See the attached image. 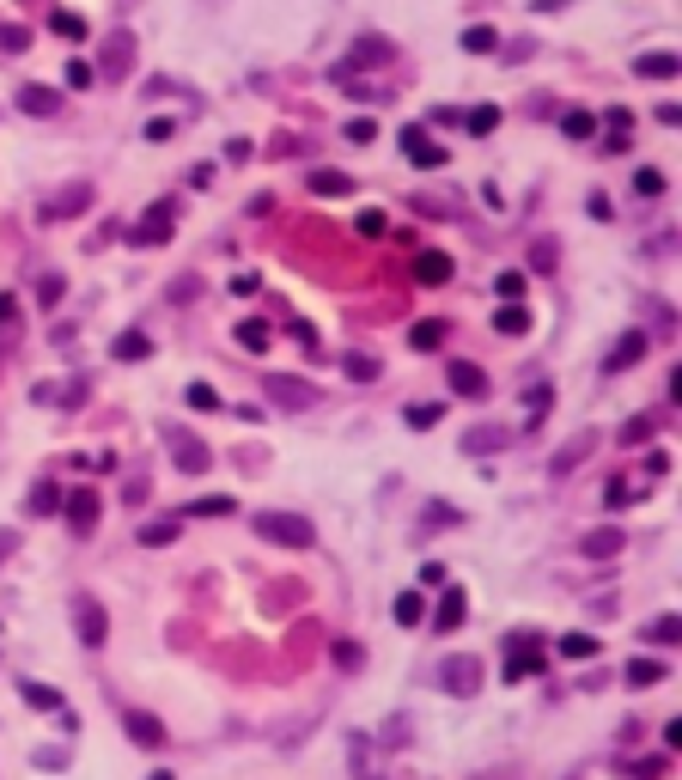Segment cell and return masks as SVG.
<instances>
[{"instance_id":"35","label":"cell","mask_w":682,"mask_h":780,"mask_svg":"<svg viewBox=\"0 0 682 780\" xmlns=\"http://www.w3.org/2000/svg\"><path fill=\"white\" fill-rule=\"evenodd\" d=\"M420 616H427V604H420V591H396V622H403V628H414Z\"/></svg>"},{"instance_id":"29","label":"cell","mask_w":682,"mask_h":780,"mask_svg":"<svg viewBox=\"0 0 682 780\" xmlns=\"http://www.w3.org/2000/svg\"><path fill=\"white\" fill-rule=\"evenodd\" d=\"M226 512H238V500L213 494V500H189V507H183V518H226Z\"/></svg>"},{"instance_id":"55","label":"cell","mask_w":682,"mask_h":780,"mask_svg":"<svg viewBox=\"0 0 682 780\" xmlns=\"http://www.w3.org/2000/svg\"><path fill=\"white\" fill-rule=\"evenodd\" d=\"M0 323H6V330L19 323V299H12V293H0Z\"/></svg>"},{"instance_id":"10","label":"cell","mask_w":682,"mask_h":780,"mask_svg":"<svg viewBox=\"0 0 682 780\" xmlns=\"http://www.w3.org/2000/svg\"><path fill=\"white\" fill-rule=\"evenodd\" d=\"M86 207H92V183L79 177V183H68V189H55L43 214H49V220H73V214H86Z\"/></svg>"},{"instance_id":"32","label":"cell","mask_w":682,"mask_h":780,"mask_svg":"<svg viewBox=\"0 0 682 780\" xmlns=\"http://www.w3.org/2000/svg\"><path fill=\"white\" fill-rule=\"evenodd\" d=\"M463 122H470V135H494V129H500V104H476Z\"/></svg>"},{"instance_id":"40","label":"cell","mask_w":682,"mask_h":780,"mask_svg":"<svg viewBox=\"0 0 682 780\" xmlns=\"http://www.w3.org/2000/svg\"><path fill=\"white\" fill-rule=\"evenodd\" d=\"M238 348L262 354V348H269V323H238Z\"/></svg>"},{"instance_id":"23","label":"cell","mask_w":682,"mask_h":780,"mask_svg":"<svg viewBox=\"0 0 682 780\" xmlns=\"http://www.w3.org/2000/svg\"><path fill=\"white\" fill-rule=\"evenodd\" d=\"M439 341H445V317H420L409 330V348H420V354H433Z\"/></svg>"},{"instance_id":"58","label":"cell","mask_w":682,"mask_h":780,"mask_svg":"<svg viewBox=\"0 0 682 780\" xmlns=\"http://www.w3.org/2000/svg\"><path fill=\"white\" fill-rule=\"evenodd\" d=\"M6 555H12V537H0V561H6Z\"/></svg>"},{"instance_id":"39","label":"cell","mask_w":682,"mask_h":780,"mask_svg":"<svg viewBox=\"0 0 682 780\" xmlns=\"http://www.w3.org/2000/svg\"><path fill=\"white\" fill-rule=\"evenodd\" d=\"M170 537H177V524H170V518H159V524H140V543H146V549H165Z\"/></svg>"},{"instance_id":"24","label":"cell","mask_w":682,"mask_h":780,"mask_svg":"<svg viewBox=\"0 0 682 780\" xmlns=\"http://www.w3.org/2000/svg\"><path fill=\"white\" fill-rule=\"evenodd\" d=\"M561 135L567 140H591L597 135V116H591V110H567V116H561Z\"/></svg>"},{"instance_id":"48","label":"cell","mask_w":682,"mask_h":780,"mask_svg":"<svg viewBox=\"0 0 682 780\" xmlns=\"http://www.w3.org/2000/svg\"><path fill=\"white\" fill-rule=\"evenodd\" d=\"M183 403H189V408H220V397H213V384H189Z\"/></svg>"},{"instance_id":"26","label":"cell","mask_w":682,"mask_h":780,"mask_svg":"<svg viewBox=\"0 0 682 780\" xmlns=\"http://www.w3.org/2000/svg\"><path fill=\"white\" fill-rule=\"evenodd\" d=\"M146 354H153L146 330H122V336H116V360H146Z\"/></svg>"},{"instance_id":"16","label":"cell","mask_w":682,"mask_h":780,"mask_svg":"<svg viewBox=\"0 0 682 780\" xmlns=\"http://www.w3.org/2000/svg\"><path fill=\"white\" fill-rule=\"evenodd\" d=\"M634 73L640 80H677V55L670 49H646V55H634Z\"/></svg>"},{"instance_id":"44","label":"cell","mask_w":682,"mask_h":780,"mask_svg":"<svg viewBox=\"0 0 682 780\" xmlns=\"http://www.w3.org/2000/svg\"><path fill=\"white\" fill-rule=\"evenodd\" d=\"M353 226H360V238H384V232H390V220H384L378 207H366V214H360Z\"/></svg>"},{"instance_id":"5","label":"cell","mask_w":682,"mask_h":780,"mask_svg":"<svg viewBox=\"0 0 682 780\" xmlns=\"http://www.w3.org/2000/svg\"><path fill=\"white\" fill-rule=\"evenodd\" d=\"M98 488H73V494H62V512H68V531L73 537H92V524H98Z\"/></svg>"},{"instance_id":"15","label":"cell","mask_w":682,"mask_h":780,"mask_svg":"<svg viewBox=\"0 0 682 780\" xmlns=\"http://www.w3.org/2000/svg\"><path fill=\"white\" fill-rule=\"evenodd\" d=\"M170 457H177V470H189V475L213 464V457H207V445H195L189 433H170Z\"/></svg>"},{"instance_id":"14","label":"cell","mask_w":682,"mask_h":780,"mask_svg":"<svg viewBox=\"0 0 682 780\" xmlns=\"http://www.w3.org/2000/svg\"><path fill=\"white\" fill-rule=\"evenodd\" d=\"M403 147H409V159H414L420 171H439V165H445V147H433L420 129H403Z\"/></svg>"},{"instance_id":"33","label":"cell","mask_w":682,"mask_h":780,"mask_svg":"<svg viewBox=\"0 0 682 780\" xmlns=\"http://www.w3.org/2000/svg\"><path fill=\"white\" fill-rule=\"evenodd\" d=\"M640 634H646V641H658V646H677V634H682V622H677V616H658V622H646V628H640Z\"/></svg>"},{"instance_id":"50","label":"cell","mask_w":682,"mask_h":780,"mask_svg":"<svg viewBox=\"0 0 682 780\" xmlns=\"http://www.w3.org/2000/svg\"><path fill=\"white\" fill-rule=\"evenodd\" d=\"M603 129H610V135H628V129H634V110H621V104L603 110Z\"/></svg>"},{"instance_id":"43","label":"cell","mask_w":682,"mask_h":780,"mask_svg":"<svg viewBox=\"0 0 682 780\" xmlns=\"http://www.w3.org/2000/svg\"><path fill=\"white\" fill-rule=\"evenodd\" d=\"M646 440H652V421H646V415H634V421L621 427V445H634V451H640Z\"/></svg>"},{"instance_id":"22","label":"cell","mask_w":682,"mask_h":780,"mask_svg":"<svg viewBox=\"0 0 682 780\" xmlns=\"http://www.w3.org/2000/svg\"><path fill=\"white\" fill-rule=\"evenodd\" d=\"M621 677H628V689H652V683H664V665L658 658H628Z\"/></svg>"},{"instance_id":"12","label":"cell","mask_w":682,"mask_h":780,"mask_svg":"<svg viewBox=\"0 0 682 780\" xmlns=\"http://www.w3.org/2000/svg\"><path fill=\"white\" fill-rule=\"evenodd\" d=\"M445 384H451L457 397H487V373L470 366V360H445Z\"/></svg>"},{"instance_id":"25","label":"cell","mask_w":682,"mask_h":780,"mask_svg":"<svg viewBox=\"0 0 682 780\" xmlns=\"http://www.w3.org/2000/svg\"><path fill=\"white\" fill-rule=\"evenodd\" d=\"M494 330H500V336H524V330H530V311L524 306H500L494 311Z\"/></svg>"},{"instance_id":"42","label":"cell","mask_w":682,"mask_h":780,"mask_svg":"<svg viewBox=\"0 0 682 780\" xmlns=\"http://www.w3.org/2000/svg\"><path fill=\"white\" fill-rule=\"evenodd\" d=\"M634 500H640V494H634V488H628V482H610V488H603V507H610V512H621V507H634Z\"/></svg>"},{"instance_id":"9","label":"cell","mask_w":682,"mask_h":780,"mask_svg":"<svg viewBox=\"0 0 682 780\" xmlns=\"http://www.w3.org/2000/svg\"><path fill=\"white\" fill-rule=\"evenodd\" d=\"M262 390H269L280 408H311V403H317V390H311L305 378H280V373H269V378H262Z\"/></svg>"},{"instance_id":"52","label":"cell","mask_w":682,"mask_h":780,"mask_svg":"<svg viewBox=\"0 0 682 780\" xmlns=\"http://www.w3.org/2000/svg\"><path fill=\"white\" fill-rule=\"evenodd\" d=\"M25 43H31V31H19V25H6V31H0V49H12V55H19Z\"/></svg>"},{"instance_id":"57","label":"cell","mask_w":682,"mask_h":780,"mask_svg":"<svg viewBox=\"0 0 682 780\" xmlns=\"http://www.w3.org/2000/svg\"><path fill=\"white\" fill-rule=\"evenodd\" d=\"M213 183V165H189V189H207Z\"/></svg>"},{"instance_id":"38","label":"cell","mask_w":682,"mask_h":780,"mask_svg":"<svg viewBox=\"0 0 682 780\" xmlns=\"http://www.w3.org/2000/svg\"><path fill=\"white\" fill-rule=\"evenodd\" d=\"M439 415H445V403H409V408H403V421H409V427H433Z\"/></svg>"},{"instance_id":"27","label":"cell","mask_w":682,"mask_h":780,"mask_svg":"<svg viewBox=\"0 0 682 780\" xmlns=\"http://www.w3.org/2000/svg\"><path fill=\"white\" fill-rule=\"evenodd\" d=\"M463 49H470V55H494V49H500V31H494V25H470V31H463Z\"/></svg>"},{"instance_id":"7","label":"cell","mask_w":682,"mask_h":780,"mask_svg":"<svg viewBox=\"0 0 682 780\" xmlns=\"http://www.w3.org/2000/svg\"><path fill=\"white\" fill-rule=\"evenodd\" d=\"M170 220H177V207H170V202L146 207V214H140V226L129 232V244H140V250H146V244H165V238H170Z\"/></svg>"},{"instance_id":"11","label":"cell","mask_w":682,"mask_h":780,"mask_svg":"<svg viewBox=\"0 0 682 780\" xmlns=\"http://www.w3.org/2000/svg\"><path fill=\"white\" fill-rule=\"evenodd\" d=\"M122 732H129V744H140V750H159V744H165V725H159L153 713H140V708L122 713Z\"/></svg>"},{"instance_id":"36","label":"cell","mask_w":682,"mask_h":780,"mask_svg":"<svg viewBox=\"0 0 682 780\" xmlns=\"http://www.w3.org/2000/svg\"><path fill=\"white\" fill-rule=\"evenodd\" d=\"M494 445H506V433H500V427H476V433L463 440V451H476V457H487Z\"/></svg>"},{"instance_id":"6","label":"cell","mask_w":682,"mask_h":780,"mask_svg":"<svg viewBox=\"0 0 682 780\" xmlns=\"http://www.w3.org/2000/svg\"><path fill=\"white\" fill-rule=\"evenodd\" d=\"M439 683L451 689V695H476V689H481V658H470V652L445 658V665H439Z\"/></svg>"},{"instance_id":"19","label":"cell","mask_w":682,"mask_h":780,"mask_svg":"<svg viewBox=\"0 0 682 780\" xmlns=\"http://www.w3.org/2000/svg\"><path fill=\"white\" fill-rule=\"evenodd\" d=\"M414 274H420L427 287H439V281H451V256H445V250H420V256H414Z\"/></svg>"},{"instance_id":"21","label":"cell","mask_w":682,"mask_h":780,"mask_svg":"<svg viewBox=\"0 0 682 780\" xmlns=\"http://www.w3.org/2000/svg\"><path fill=\"white\" fill-rule=\"evenodd\" d=\"M621 543H628V537H621L615 524H603V531H591L579 549H585V555H597V561H610V555H621Z\"/></svg>"},{"instance_id":"54","label":"cell","mask_w":682,"mask_h":780,"mask_svg":"<svg viewBox=\"0 0 682 780\" xmlns=\"http://www.w3.org/2000/svg\"><path fill=\"white\" fill-rule=\"evenodd\" d=\"M177 135V122H170V116H153V122H146V140H170Z\"/></svg>"},{"instance_id":"30","label":"cell","mask_w":682,"mask_h":780,"mask_svg":"<svg viewBox=\"0 0 682 780\" xmlns=\"http://www.w3.org/2000/svg\"><path fill=\"white\" fill-rule=\"evenodd\" d=\"M341 373L353 378V384H372V378H378V373H384V366H378L372 354H347V360H341Z\"/></svg>"},{"instance_id":"31","label":"cell","mask_w":682,"mask_h":780,"mask_svg":"<svg viewBox=\"0 0 682 780\" xmlns=\"http://www.w3.org/2000/svg\"><path fill=\"white\" fill-rule=\"evenodd\" d=\"M597 646H603V641H591L585 628H573V634H561V652H567V658H597Z\"/></svg>"},{"instance_id":"45","label":"cell","mask_w":682,"mask_h":780,"mask_svg":"<svg viewBox=\"0 0 682 780\" xmlns=\"http://www.w3.org/2000/svg\"><path fill=\"white\" fill-rule=\"evenodd\" d=\"M621 775H628V780H658V775H664V762H658V756H640V762H628Z\"/></svg>"},{"instance_id":"41","label":"cell","mask_w":682,"mask_h":780,"mask_svg":"<svg viewBox=\"0 0 682 780\" xmlns=\"http://www.w3.org/2000/svg\"><path fill=\"white\" fill-rule=\"evenodd\" d=\"M634 196H664V171H634Z\"/></svg>"},{"instance_id":"1","label":"cell","mask_w":682,"mask_h":780,"mask_svg":"<svg viewBox=\"0 0 682 780\" xmlns=\"http://www.w3.org/2000/svg\"><path fill=\"white\" fill-rule=\"evenodd\" d=\"M250 531H256L262 543H280V549H311V543H317L311 518H299V512H256Z\"/></svg>"},{"instance_id":"13","label":"cell","mask_w":682,"mask_h":780,"mask_svg":"<svg viewBox=\"0 0 682 780\" xmlns=\"http://www.w3.org/2000/svg\"><path fill=\"white\" fill-rule=\"evenodd\" d=\"M463 616H470V598H463V591H451V585H445L439 610H433V628H439V634H451V628H463Z\"/></svg>"},{"instance_id":"47","label":"cell","mask_w":682,"mask_h":780,"mask_svg":"<svg viewBox=\"0 0 682 780\" xmlns=\"http://www.w3.org/2000/svg\"><path fill=\"white\" fill-rule=\"evenodd\" d=\"M62 80H68L73 92H86V86H98V73L86 68V62H68V73H62Z\"/></svg>"},{"instance_id":"34","label":"cell","mask_w":682,"mask_h":780,"mask_svg":"<svg viewBox=\"0 0 682 780\" xmlns=\"http://www.w3.org/2000/svg\"><path fill=\"white\" fill-rule=\"evenodd\" d=\"M49 31L68 37V43H79V37H86V19H79V13H49Z\"/></svg>"},{"instance_id":"28","label":"cell","mask_w":682,"mask_h":780,"mask_svg":"<svg viewBox=\"0 0 682 780\" xmlns=\"http://www.w3.org/2000/svg\"><path fill=\"white\" fill-rule=\"evenodd\" d=\"M311 189H317V196H347L353 177H347V171H311Z\"/></svg>"},{"instance_id":"53","label":"cell","mask_w":682,"mask_h":780,"mask_svg":"<svg viewBox=\"0 0 682 780\" xmlns=\"http://www.w3.org/2000/svg\"><path fill=\"white\" fill-rule=\"evenodd\" d=\"M360 658H366V652H360V646H353V641H336V665H347V671H353Z\"/></svg>"},{"instance_id":"2","label":"cell","mask_w":682,"mask_h":780,"mask_svg":"<svg viewBox=\"0 0 682 780\" xmlns=\"http://www.w3.org/2000/svg\"><path fill=\"white\" fill-rule=\"evenodd\" d=\"M104 86L129 80L135 73V31H104V49H98V68H92Z\"/></svg>"},{"instance_id":"8","label":"cell","mask_w":682,"mask_h":780,"mask_svg":"<svg viewBox=\"0 0 682 780\" xmlns=\"http://www.w3.org/2000/svg\"><path fill=\"white\" fill-rule=\"evenodd\" d=\"M646 348H652L646 330H628V336L603 354V373H628V366H640V360H646Z\"/></svg>"},{"instance_id":"51","label":"cell","mask_w":682,"mask_h":780,"mask_svg":"<svg viewBox=\"0 0 682 780\" xmlns=\"http://www.w3.org/2000/svg\"><path fill=\"white\" fill-rule=\"evenodd\" d=\"M372 135H378V122H372V116H353V122H347V140H353V147H366Z\"/></svg>"},{"instance_id":"3","label":"cell","mask_w":682,"mask_h":780,"mask_svg":"<svg viewBox=\"0 0 682 780\" xmlns=\"http://www.w3.org/2000/svg\"><path fill=\"white\" fill-rule=\"evenodd\" d=\"M73 634H79V646H92V652L110 641V616H104V604L92 598V591L73 598Z\"/></svg>"},{"instance_id":"17","label":"cell","mask_w":682,"mask_h":780,"mask_svg":"<svg viewBox=\"0 0 682 780\" xmlns=\"http://www.w3.org/2000/svg\"><path fill=\"white\" fill-rule=\"evenodd\" d=\"M19 110H25V116H55L62 98H55L49 86H19Z\"/></svg>"},{"instance_id":"46","label":"cell","mask_w":682,"mask_h":780,"mask_svg":"<svg viewBox=\"0 0 682 780\" xmlns=\"http://www.w3.org/2000/svg\"><path fill=\"white\" fill-rule=\"evenodd\" d=\"M62 293H68V281H62V274H43V281H37V299H43V306H55Z\"/></svg>"},{"instance_id":"56","label":"cell","mask_w":682,"mask_h":780,"mask_svg":"<svg viewBox=\"0 0 682 780\" xmlns=\"http://www.w3.org/2000/svg\"><path fill=\"white\" fill-rule=\"evenodd\" d=\"M524 293V274H500V299H518Z\"/></svg>"},{"instance_id":"37","label":"cell","mask_w":682,"mask_h":780,"mask_svg":"<svg viewBox=\"0 0 682 780\" xmlns=\"http://www.w3.org/2000/svg\"><path fill=\"white\" fill-rule=\"evenodd\" d=\"M25 507H31L37 518H43V512H55V507H62V488H49V482H37V488H31V500H25Z\"/></svg>"},{"instance_id":"4","label":"cell","mask_w":682,"mask_h":780,"mask_svg":"<svg viewBox=\"0 0 682 780\" xmlns=\"http://www.w3.org/2000/svg\"><path fill=\"white\" fill-rule=\"evenodd\" d=\"M536 671H543V641L536 634H512V652H506V665H500V677L524 683V677H536Z\"/></svg>"},{"instance_id":"20","label":"cell","mask_w":682,"mask_h":780,"mask_svg":"<svg viewBox=\"0 0 682 780\" xmlns=\"http://www.w3.org/2000/svg\"><path fill=\"white\" fill-rule=\"evenodd\" d=\"M591 445H597V433H573V440L554 451V464H548V470H554V475H567V470H573V464L585 457V451H591Z\"/></svg>"},{"instance_id":"18","label":"cell","mask_w":682,"mask_h":780,"mask_svg":"<svg viewBox=\"0 0 682 780\" xmlns=\"http://www.w3.org/2000/svg\"><path fill=\"white\" fill-rule=\"evenodd\" d=\"M19 695H25V708H37V713H62V689H49V683H19Z\"/></svg>"},{"instance_id":"49","label":"cell","mask_w":682,"mask_h":780,"mask_svg":"<svg viewBox=\"0 0 682 780\" xmlns=\"http://www.w3.org/2000/svg\"><path fill=\"white\" fill-rule=\"evenodd\" d=\"M524 403H530V415H548V408H554V390H548V384H530Z\"/></svg>"}]
</instances>
